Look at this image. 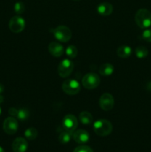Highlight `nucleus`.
Returning <instances> with one entry per match:
<instances>
[{
	"label": "nucleus",
	"instance_id": "f257e3e1",
	"mask_svg": "<svg viewBox=\"0 0 151 152\" xmlns=\"http://www.w3.org/2000/svg\"><path fill=\"white\" fill-rule=\"evenodd\" d=\"M135 21L138 26L142 29H147L151 25V13L147 9H139L135 15Z\"/></svg>",
	"mask_w": 151,
	"mask_h": 152
},
{
	"label": "nucleus",
	"instance_id": "f03ea898",
	"mask_svg": "<svg viewBox=\"0 0 151 152\" xmlns=\"http://www.w3.org/2000/svg\"><path fill=\"white\" fill-rule=\"evenodd\" d=\"M93 130L99 136L105 137L112 132L113 126L109 120L102 119L93 123Z\"/></svg>",
	"mask_w": 151,
	"mask_h": 152
},
{
	"label": "nucleus",
	"instance_id": "7ed1b4c3",
	"mask_svg": "<svg viewBox=\"0 0 151 152\" xmlns=\"http://www.w3.org/2000/svg\"><path fill=\"white\" fill-rule=\"evenodd\" d=\"M55 38L62 42H68L72 37V33L69 28L65 25H59L53 30Z\"/></svg>",
	"mask_w": 151,
	"mask_h": 152
},
{
	"label": "nucleus",
	"instance_id": "20e7f679",
	"mask_svg": "<svg viewBox=\"0 0 151 152\" xmlns=\"http://www.w3.org/2000/svg\"><path fill=\"white\" fill-rule=\"evenodd\" d=\"M82 86L87 89H94L99 86L100 83V78L98 74L95 73H88L83 77Z\"/></svg>",
	"mask_w": 151,
	"mask_h": 152
},
{
	"label": "nucleus",
	"instance_id": "39448f33",
	"mask_svg": "<svg viewBox=\"0 0 151 152\" xmlns=\"http://www.w3.org/2000/svg\"><path fill=\"white\" fill-rule=\"evenodd\" d=\"M62 90L65 94L68 95L77 94L81 90V86L79 83L76 80H65L62 84Z\"/></svg>",
	"mask_w": 151,
	"mask_h": 152
},
{
	"label": "nucleus",
	"instance_id": "423d86ee",
	"mask_svg": "<svg viewBox=\"0 0 151 152\" xmlns=\"http://www.w3.org/2000/svg\"><path fill=\"white\" fill-rule=\"evenodd\" d=\"M74 64L70 59H65L58 65V74L62 78L69 77L73 71Z\"/></svg>",
	"mask_w": 151,
	"mask_h": 152
},
{
	"label": "nucleus",
	"instance_id": "0eeeda50",
	"mask_svg": "<svg viewBox=\"0 0 151 152\" xmlns=\"http://www.w3.org/2000/svg\"><path fill=\"white\" fill-rule=\"evenodd\" d=\"M9 28L13 33H20L25 29V21L22 16H15L9 21Z\"/></svg>",
	"mask_w": 151,
	"mask_h": 152
},
{
	"label": "nucleus",
	"instance_id": "6e6552de",
	"mask_svg": "<svg viewBox=\"0 0 151 152\" xmlns=\"http://www.w3.org/2000/svg\"><path fill=\"white\" fill-rule=\"evenodd\" d=\"M62 126L65 131L73 134L78 126V120L73 114H68L63 118Z\"/></svg>",
	"mask_w": 151,
	"mask_h": 152
},
{
	"label": "nucleus",
	"instance_id": "1a4fd4ad",
	"mask_svg": "<svg viewBox=\"0 0 151 152\" xmlns=\"http://www.w3.org/2000/svg\"><path fill=\"white\" fill-rule=\"evenodd\" d=\"M18 127L19 125L17 120L13 117H7L3 123V130L9 135L14 134L17 132Z\"/></svg>",
	"mask_w": 151,
	"mask_h": 152
},
{
	"label": "nucleus",
	"instance_id": "9d476101",
	"mask_svg": "<svg viewBox=\"0 0 151 152\" xmlns=\"http://www.w3.org/2000/svg\"><path fill=\"white\" fill-rule=\"evenodd\" d=\"M99 105L104 111H108L111 110L114 106L113 96L109 93L103 94L99 99Z\"/></svg>",
	"mask_w": 151,
	"mask_h": 152
},
{
	"label": "nucleus",
	"instance_id": "9b49d317",
	"mask_svg": "<svg viewBox=\"0 0 151 152\" xmlns=\"http://www.w3.org/2000/svg\"><path fill=\"white\" fill-rule=\"evenodd\" d=\"M72 137L77 143L84 144L89 141L90 135L87 131L83 130V129H78V130L75 131L72 134Z\"/></svg>",
	"mask_w": 151,
	"mask_h": 152
},
{
	"label": "nucleus",
	"instance_id": "f8f14e48",
	"mask_svg": "<svg viewBox=\"0 0 151 152\" xmlns=\"http://www.w3.org/2000/svg\"><path fill=\"white\" fill-rule=\"evenodd\" d=\"M28 143L25 138L17 137L12 143L13 152H25L28 149Z\"/></svg>",
	"mask_w": 151,
	"mask_h": 152
},
{
	"label": "nucleus",
	"instance_id": "ddd939ff",
	"mask_svg": "<svg viewBox=\"0 0 151 152\" xmlns=\"http://www.w3.org/2000/svg\"><path fill=\"white\" fill-rule=\"evenodd\" d=\"M48 50L52 56L55 57H60L64 53V48L59 43L52 42L48 45Z\"/></svg>",
	"mask_w": 151,
	"mask_h": 152
},
{
	"label": "nucleus",
	"instance_id": "4468645a",
	"mask_svg": "<svg viewBox=\"0 0 151 152\" xmlns=\"http://www.w3.org/2000/svg\"><path fill=\"white\" fill-rule=\"evenodd\" d=\"M113 10V5L109 2H102L98 5L97 12L98 13L102 16H107L112 13Z\"/></svg>",
	"mask_w": 151,
	"mask_h": 152
},
{
	"label": "nucleus",
	"instance_id": "2eb2a0df",
	"mask_svg": "<svg viewBox=\"0 0 151 152\" xmlns=\"http://www.w3.org/2000/svg\"><path fill=\"white\" fill-rule=\"evenodd\" d=\"M132 48L128 45H121L117 48L116 53L117 55L119 56L120 58H123V59H126L131 56L132 54Z\"/></svg>",
	"mask_w": 151,
	"mask_h": 152
},
{
	"label": "nucleus",
	"instance_id": "dca6fc26",
	"mask_svg": "<svg viewBox=\"0 0 151 152\" xmlns=\"http://www.w3.org/2000/svg\"><path fill=\"white\" fill-rule=\"evenodd\" d=\"M99 74L103 77H109L113 74L114 71V67L110 63H104L99 67Z\"/></svg>",
	"mask_w": 151,
	"mask_h": 152
},
{
	"label": "nucleus",
	"instance_id": "f3484780",
	"mask_svg": "<svg viewBox=\"0 0 151 152\" xmlns=\"http://www.w3.org/2000/svg\"><path fill=\"white\" fill-rule=\"evenodd\" d=\"M79 121L84 125H90L93 123V116L88 111H82L80 113Z\"/></svg>",
	"mask_w": 151,
	"mask_h": 152
},
{
	"label": "nucleus",
	"instance_id": "a211bd4d",
	"mask_svg": "<svg viewBox=\"0 0 151 152\" xmlns=\"http://www.w3.org/2000/svg\"><path fill=\"white\" fill-rule=\"evenodd\" d=\"M135 53L139 59H144L147 56L148 50L144 46H138L135 50Z\"/></svg>",
	"mask_w": 151,
	"mask_h": 152
},
{
	"label": "nucleus",
	"instance_id": "6ab92c4d",
	"mask_svg": "<svg viewBox=\"0 0 151 152\" xmlns=\"http://www.w3.org/2000/svg\"><path fill=\"white\" fill-rule=\"evenodd\" d=\"M71 137H72V134L70 132H62L59 135V141L60 143L62 144H67L70 141Z\"/></svg>",
	"mask_w": 151,
	"mask_h": 152
},
{
	"label": "nucleus",
	"instance_id": "aec40b11",
	"mask_svg": "<svg viewBox=\"0 0 151 152\" xmlns=\"http://www.w3.org/2000/svg\"><path fill=\"white\" fill-rule=\"evenodd\" d=\"M38 132L35 128H29L25 132V136L29 140H33L37 137Z\"/></svg>",
	"mask_w": 151,
	"mask_h": 152
},
{
	"label": "nucleus",
	"instance_id": "412c9836",
	"mask_svg": "<svg viewBox=\"0 0 151 152\" xmlns=\"http://www.w3.org/2000/svg\"><path fill=\"white\" fill-rule=\"evenodd\" d=\"M66 54L70 59H73V58L76 57L77 54H78V50L77 48L74 45H69L66 49Z\"/></svg>",
	"mask_w": 151,
	"mask_h": 152
},
{
	"label": "nucleus",
	"instance_id": "4be33fe9",
	"mask_svg": "<svg viewBox=\"0 0 151 152\" xmlns=\"http://www.w3.org/2000/svg\"><path fill=\"white\" fill-rule=\"evenodd\" d=\"M30 113L29 111L25 108H22V109L18 110L17 114H16V117L19 120H25L29 117Z\"/></svg>",
	"mask_w": 151,
	"mask_h": 152
},
{
	"label": "nucleus",
	"instance_id": "5701e85b",
	"mask_svg": "<svg viewBox=\"0 0 151 152\" xmlns=\"http://www.w3.org/2000/svg\"><path fill=\"white\" fill-rule=\"evenodd\" d=\"M25 10V4L22 1H18L16 2L14 4V11L17 14H22L24 13Z\"/></svg>",
	"mask_w": 151,
	"mask_h": 152
},
{
	"label": "nucleus",
	"instance_id": "b1692460",
	"mask_svg": "<svg viewBox=\"0 0 151 152\" xmlns=\"http://www.w3.org/2000/svg\"><path fill=\"white\" fill-rule=\"evenodd\" d=\"M73 152H93V151L87 145H80L76 148Z\"/></svg>",
	"mask_w": 151,
	"mask_h": 152
},
{
	"label": "nucleus",
	"instance_id": "393cba45",
	"mask_svg": "<svg viewBox=\"0 0 151 152\" xmlns=\"http://www.w3.org/2000/svg\"><path fill=\"white\" fill-rule=\"evenodd\" d=\"M142 38L148 42H151V29H145L142 33Z\"/></svg>",
	"mask_w": 151,
	"mask_h": 152
},
{
	"label": "nucleus",
	"instance_id": "a878e982",
	"mask_svg": "<svg viewBox=\"0 0 151 152\" xmlns=\"http://www.w3.org/2000/svg\"><path fill=\"white\" fill-rule=\"evenodd\" d=\"M18 110L15 108H10L9 109V114L12 116V117H16V114H17Z\"/></svg>",
	"mask_w": 151,
	"mask_h": 152
},
{
	"label": "nucleus",
	"instance_id": "bb28decb",
	"mask_svg": "<svg viewBox=\"0 0 151 152\" xmlns=\"http://www.w3.org/2000/svg\"><path fill=\"white\" fill-rule=\"evenodd\" d=\"M4 86H3V85H1V83H0V94H1L3 91H4Z\"/></svg>",
	"mask_w": 151,
	"mask_h": 152
},
{
	"label": "nucleus",
	"instance_id": "cd10ccee",
	"mask_svg": "<svg viewBox=\"0 0 151 152\" xmlns=\"http://www.w3.org/2000/svg\"><path fill=\"white\" fill-rule=\"evenodd\" d=\"M147 88L149 91H151V81L147 83Z\"/></svg>",
	"mask_w": 151,
	"mask_h": 152
},
{
	"label": "nucleus",
	"instance_id": "c85d7f7f",
	"mask_svg": "<svg viewBox=\"0 0 151 152\" xmlns=\"http://www.w3.org/2000/svg\"><path fill=\"white\" fill-rule=\"evenodd\" d=\"M3 101H4V97L1 95H0V103H1Z\"/></svg>",
	"mask_w": 151,
	"mask_h": 152
},
{
	"label": "nucleus",
	"instance_id": "c756f323",
	"mask_svg": "<svg viewBox=\"0 0 151 152\" xmlns=\"http://www.w3.org/2000/svg\"><path fill=\"white\" fill-rule=\"evenodd\" d=\"M0 152H5V151H4V150L3 149V148H1V146H0Z\"/></svg>",
	"mask_w": 151,
	"mask_h": 152
},
{
	"label": "nucleus",
	"instance_id": "7c9ffc66",
	"mask_svg": "<svg viewBox=\"0 0 151 152\" xmlns=\"http://www.w3.org/2000/svg\"><path fill=\"white\" fill-rule=\"evenodd\" d=\"M1 107H0V115H1Z\"/></svg>",
	"mask_w": 151,
	"mask_h": 152
},
{
	"label": "nucleus",
	"instance_id": "2f4dec72",
	"mask_svg": "<svg viewBox=\"0 0 151 152\" xmlns=\"http://www.w3.org/2000/svg\"><path fill=\"white\" fill-rule=\"evenodd\" d=\"M73 1H79V0H73Z\"/></svg>",
	"mask_w": 151,
	"mask_h": 152
}]
</instances>
